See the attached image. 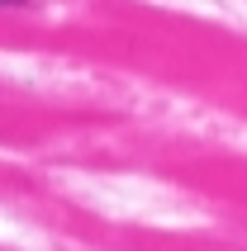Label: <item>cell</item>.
<instances>
[{
    "instance_id": "6da1fadb",
    "label": "cell",
    "mask_w": 247,
    "mask_h": 251,
    "mask_svg": "<svg viewBox=\"0 0 247 251\" xmlns=\"http://www.w3.org/2000/svg\"><path fill=\"white\" fill-rule=\"evenodd\" d=\"M5 5H24V0H0V10H5Z\"/></svg>"
}]
</instances>
